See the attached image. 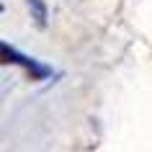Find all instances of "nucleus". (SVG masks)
Returning a JSON list of instances; mask_svg holds the SVG:
<instances>
[{
	"label": "nucleus",
	"mask_w": 152,
	"mask_h": 152,
	"mask_svg": "<svg viewBox=\"0 0 152 152\" xmlns=\"http://www.w3.org/2000/svg\"><path fill=\"white\" fill-rule=\"evenodd\" d=\"M0 57H3V64H18V67H23L31 75V80H47L49 75H52L49 64L39 62V59H34V57L23 54V52H18L16 47H10L8 41L0 44Z\"/></svg>",
	"instance_id": "nucleus-1"
},
{
	"label": "nucleus",
	"mask_w": 152,
	"mask_h": 152,
	"mask_svg": "<svg viewBox=\"0 0 152 152\" xmlns=\"http://www.w3.org/2000/svg\"><path fill=\"white\" fill-rule=\"evenodd\" d=\"M28 10H31L34 23L39 26V28H44L47 26V3L44 0H28Z\"/></svg>",
	"instance_id": "nucleus-2"
}]
</instances>
